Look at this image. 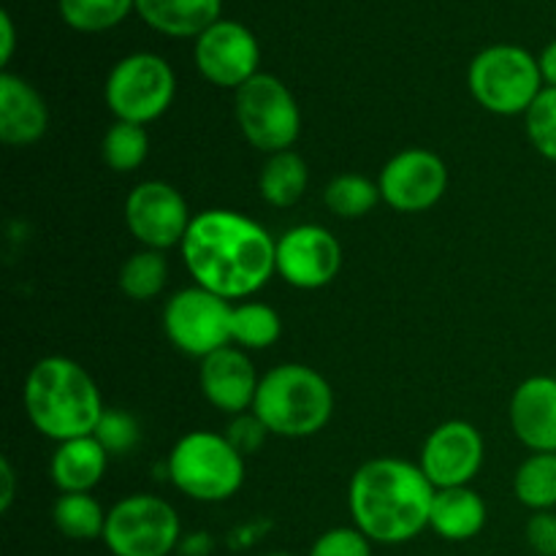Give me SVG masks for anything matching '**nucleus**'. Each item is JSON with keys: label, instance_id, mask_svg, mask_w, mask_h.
Wrapping results in <instances>:
<instances>
[{"label": "nucleus", "instance_id": "26", "mask_svg": "<svg viewBox=\"0 0 556 556\" xmlns=\"http://www.w3.org/2000/svg\"><path fill=\"white\" fill-rule=\"evenodd\" d=\"M147 155H150V134H147V125L114 119L112 128L103 134L101 157L112 172H136L147 161Z\"/></svg>", "mask_w": 556, "mask_h": 556}, {"label": "nucleus", "instance_id": "14", "mask_svg": "<svg viewBox=\"0 0 556 556\" xmlns=\"http://www.w3.org/2000/svg\"><path fill=\"white\" fill-rule=\"evenodd\" d=\"M342 266V248L324 226H296L277 239V275L299 291L329 286Z\"/></svg>", "mask_w": 556, "mask_h": 556}, {"label": "nucleus", "instance_id": "3", "mask_svg": "<svg viewBox=\"0 0 556 556\" xmlns=\"http://www.w3.org/2000/svg\"><path fill=\"white\" fill-rule=\"evenodd\" d=\"M22 402L36 432L54 443L96 434L106 410L90 372L65 356H47L33 364Z\"/></svg>", "mask_w": 556, "mask_h": 556}, {"label": "nucleus", "instance_id": "24", "mask_svg": "<svg viewBox=\"0 0 556 556\" xmlns=\"http://www.w3.org/2000/svg\"><path fill=\"white\" fill-rule=\"evenodd\" d=\"M282 334V320L275 307L261 302L233 304L231 342L242 351H266Z\"/></svg>", "mask_w": 556, "mask_h": 556}, {"label": "nucleus", "instance_id": "19", "mask_svg": "<svg viewBox=\"0 0 556 556\" xmlns=\"http://www.w3.org/2000/svg\"><path fill=\"white\" fill-rule=\"evenodd\" d=\"M109 465V451L96 434L58 443L52 456V481L60 494H90L101 483Z\"/></svg>", "mask_w": 556, "mask_h": 556}, {"label": "nucleus", "instance_id": "33", "mask_svg": "<svg viewBox=\"0 0 556 556\" xmlns=\"http://www.w3.org/2000/svg\"><path fill=\"white\" fill-rule=\"evenodd\" d=\"M527 543L538 556H556V514L554 510H538L527 521Z\"/></svg>", "mask_w": 556, "mask_h": 556}, {"label": "nucleus", "instance_id": "23", "mask_svg": "<svg viewBox=\"0 0 556 556\" xmlns=\"http://www.w3.org/2000/svg\"><path fill=\"white\" fill-rule=\"evenodd\" d=\"M106 516L109 514L92 494H60L52 508L54 530L68 541L79 543L103 541Z\"/></svg>", "mask_w": 556, "mask_h": 556}, {"label": "nucleus", "instance_id": "10", "mask_svg": "<svg viewBox=\"0 0 556 556\" xmlns=\"http://www.w3.org/2000/svg\"><path fill=\"white\" fill-rule=\"evenodd\" d=\"M233 304L206 288L193 286L174 293L163 307V331L185 356L206 358L231 342Z\"/></svg>", "mask_w": 556, "mask_h": 556}, {"label": "nucleus", "instance_id": "29", "mask_svg": "<svg viewBox=\"0 0 556 556\" xmlns=\"http://www.w3.org/2000/svg\"><path fill=\"white\" fill-rule=\"evenodd\" d=\"M136 0H60V16L79 33H101L119 25Z\"/></svg>", "mask_w": 556, "mask_h": 556}, {"label": "nucleus", "instance_id": "12", "mask_svg": "<svg viewBox=\"0 0 556 556\" xmlns=\"http://www.w3.org/2000/svg\"><path fill=\"white\" fill-rule=\"evenodd\" d=\"M380 199L396 212H427L448 188V168L434 152L410 147L391 157L378 179Z\"/></svg>", "mask_w": 556, "mask_h": 556}, {"label": "nucleus", "instance_id": "2", "mask_svg": "<svg viewBox=\"0 0 556 556\" xmlns=\"http://www.w3.org/2000/svg\"><path fill=\"white\" fill-rule=\"evenodd\" d=\"M434 492L421 467L405 459H372L358 467L348 505L358 530L372 543H407L429 527Z\"/></svg>", "mask_w": 556, "mask_h": 556}, {"label": "nucleus", "instance_id": "13", "mask_svg": "<svg viewBox=\"0 0 556 556\" xmlns=\"http://www.w3.org/2000/svg\"><path fill=\"white\" fill-rule=\"evenodd\" d=\"M195 65L206 81L226 90H239L261 74L258 38L244 25L220 20L195 38Z\"/></svg>", "mask_w": 556, "mask_h": 556}, {"label": "nucleus", "instance_id": "11", "mask_svg": "<svg viewBox=\"0 0 556 556\" xmlns=\"http://www.w3.org/2000/svg\"><path fill=\"white\" fill-rule=\"evenodd\" d=\"M190 223L188 201L163 179L136 185L125 199V226L147 250L166 253L168 248H182Z\"/></svg>", "mask_w": 556, "mask_h": 556}, {"label": "nucleus", "instance_id": "15", "mask_svg": "<svg viewBox=\"0 0 556 556\" xmlns=\"http://www.w3.org/2000/svg\"><path fill=\"white\" fill-rule=\"evenodd\" d=\"M418 467L434 489L470 486L483 467V438L470 421H445L424 440Z\"/></svg>", "mask_w": 556, "mask_h": 556}, {"label": "nucleus", "instance_id": "6", "mask_svg": "<svg viewBox=\"0 0 556 556\" xmlns=\"http://www.w3.org/2000/svg\"><path fill=\"white\" fill-rule=\"evenodd\" d=\"M467 87L478 106L486 112L516 117V114H527V109L546 85H543L538 58L514 43H497L472 58Z\"/></svg>", "mask_w": 556, "mask_h": 556}, {"label": "nucleus", "instance_id": "30", "mask_svg": "<svg viewBox=\"0 0 556 556\" xmlns=\"http://www.w3.org/2000/svg\"><path fill=\"white\" fill-rule=\"evenodd\" d=\"M525 128L532 147L546 161L556 163V87H543L525 114Z\"/></svg>", "mask_w": 556, "mask_h": 556}, {"label": "nucleus", "instance_id": "21", "mask_svg": "<svg viewBox=\"0 0 556 556\" xmlns=\"http://www.w3.org/2000/svg\"><path fill=\"white\" fill-rule=\"evenodd\" d=\"M223 0H136V11L152 30L174 38H199L220 22Z\"/></svg>", "mask_w": 556, "mask_h": 556}, {"label": "nucleus", "instance_id": "34", "mask_svg": "<svg viewBox=\"0 0 556 556\" xmlns=\"http://www.w3.org/2000/svg\"><path fill=\"white\" fill-rule=\"evenodd\" d=\"M266 434L269 432H266V427L258 421V416H255V413H250V416L248 413H242V416H239L237 421L228 427L226 438L231 440V445L239 451V454L248 456V454H253L258 445H264Z\"/></svg>", "mask_w": 556, "mask_h": 556}, {"label": "nucleus", "instance_id": "9", "mask_svg": "<svg viewBox=\"0 0 556 556\" xmlns=\"http://www.w3.org/2000/svg\"><path fill=\"white\" fill-rule=\"evenodd\" d=\"M106 106L114 119L150 125L168 112L177 96L172 65L152 52H136L119 60L106 79Z\"/></svg>", "mask_w": 556, "mask_h": 556}, {"label": "nucleus", "instance_id": "17", "mask_svg": "<svg viewBox=\"0 0 556 556\" xmlns=\"http://www.w3.org/2000/svg\"><path fill=\"white\" fill-rule=\"evenodd\" d=\"M510 429L532 454H556V378L535 375L510 396Z\"/></svg>", "mask_w": 556, "mask_h": 556}, {"label": "nucleus", "instance_id": "37", "mask_svg": "<svg viewBox=\"0 0 556 556\" xmlns=\"http://www.w3.org/2000/svg\"><path fill=\"white\" fill-rule=\"evenodd\" d=\"M538 63H541V74H543V81H546V87H556V41H552L546 49H543Z\"/></svg>", "mask_w": 556, "mask_h": 556}, {"label": "nucleus", "instance_id": "8", "mask_svg": "<svg viewBox=\"0 0 556 556\" xmlns=\"http://www.w3.org/2000/svg\"><path fill=\"white\" fill-rule=\"evenodd\" d=\"M182 525L168 500L130 494L109 508L103 543L112 556H168L179 546Z\"/></svg>", "mask_w": 556, "mask_h": 556}, {"label": "nucleus", "instance_id": "16", "mask_svg": "<svg viewBox=\"0 0 556 556\" xmlns=\"http://www.w3.org/2000/svg\"><path fill=\"white\" fill-rule=\"evenodd\" d=\"M199 383L212 407L228 413V416H242V413L253 410L261 378L248 353L237 345H228L201 358Z\"/></svg>", "mask_w": 556, "mask_h": 556}, {"label": "nucleus", "instance_id": "28", "mask_svg": "<svg viewBox=\"0 0 556 556\" xmlns=\"http://www.w3.org/2000/svg\"><path fill=\"white\" fill-rule=\"evenodd\" d=\"M168 280V261L161 250H139L119 269V291L134 302H150Z\"/></svg>", "mask_w": 556, "mask_h": 556}, {"label": "nucleus", "instance_id": "4", "mask_svg": "<svg viewBox=\"0 0 556 556\" xmlns=\"http://www.w3.org/2000/svg\"><path fill=\"white\" fill-rule=\"evenodd\" d=\"M266 432L277 438H313L334 413L331 386L318 369L280 364L261 378L253 410Z\"/></svg>", "mask_w": 556, "mask_h": 556}, {"label": "nucleus", "instance_id": "32", "mask_svg": "<svg viewBox=\"0 0 556 556\" xmlns=\"http://www.w3.org/2000/svg\"><path fill=\"white\" fill-rule=\"evenodd\" d=\"M309 556H372V541L358 527H334L313 543Z\"/></svg>", "mask_w": 556, "mask_h": 556}, {"label": "nucleus", "instance_id": "25", "mask_svg": "<svg viewBox=\"0 0 556 556\" xmlns=\"http://www.w3.org/2000/svg\"><path fill=\"white\" fill-rule=\"evenodd\" d=\"M514 494L532 514L556 508V454H532L514 476Z\"/></svg>", "mask_w": 556, "mask_h": 556}, {"label": "nucleus", "instance_id": "35", "mask_svg": "<svg viewBox=\"0 0 556 556\" xmlns=\"http://www.w3.org/2000/svg\"><path fill=\"white\" fill-rule=\"evenodd\" d=\"M0 481H3V492H0V510H9L14 503V470H11L9 459H0Z\"/></svg>", "mask_w": 556, "mask_h": 556}, {"label": "nucleus", "instance_id": "18", "mask_svg": "<svg viewBox=\"0 0 556 556\" xmlns=\"http://www.w3.org/2000/svg\"><path fill=\"white\" fill-rule=\"evenodd\" d=\"M49 125V109L41 92L22 76L0 74V139L9 147L36 144Z\"/></svg>", "mask_w": 556, "mask_h": 556}, {"label": "nucleus", "instance_id": "20", "mask_svg": "<svg viewBox=\"0 0 556 556\" xmlns=\"http://www.w3.org/2000/svg\"><path fill=\"white\" fill-rule=\"evenodd\" d=\"M486 527V503L470 486L438 489L434 492L432 514H429V530L443 541L465 543L481 535Z\"/></svg>", "mask_w": 556, "mask_h": 556}, {"label": "nucleus", "instance_id": "31", "mask_svg": "<svg viewBox=\"0 0 556 556\" xmlns=\"http://www.w3.org/2000/svg\"><path fill=\"white\" fill-rule=\"evenodd\" d=\"M96 438L101 440L103 448L112 454H128L139 443V427L134 418L123 410H103L101 421H98Z\"/></svg>", "mask_w": 556, "mask_h": 556}, {"label": "nucleus", "instance_id": "1", "mask_svg": "<svg viewBox=\"0 0 556 556\" xmlns=\"http://www.w3.org/2000/svg\"><path fill=\"white\" fill-rule=\"evenodd\" d=\"M182 261L195 286L239 302L277 271V242L261 223L233 210L199 212L182 239Z\"/></svg>", "mask_w": 556, "mask_h": 556}, {"label": "nucleus", "instance_id": "27", "mask_svg": "<svg viewBox=\"0 0 556 556\" xmlns=\"http://www.w3.org/2000/svg\"><path fill=\"white\" fill-rule=\"evenodd\" d=\"M380 188L364 174H340L326 185L324 204L331 215L345 217V220H356V217L369 215L378 206Z\"/></svg>", "mask_w": 556, "mask_h": 556}, {"label": "nucleus", "instance_id": "5", "mask_svg": "<svg viewBox=\"0 0 556 556\" xmlns=\"http://www.w3.org/2000/svg\"><path fill=\"white\" fill-rule=\"evenodd\" d=\"M166 467L174 486L195 503L231 500L244 483V456L231 440L206 429L179 438Z\"/></svg>", "mask_w": 556, "mask_h": 556}, {"label": "nucleus", "instance_id": "36", "mask_svg": "<svg viewBox=\"0 0 556 556\" xmlns=\"http://www.w3.org/2000/svg\"><path fill=\"white\" fill-rule=\"evenodd\" d=\"M0 33H3V47H0V63L9 65L11 54H14V22H11L9 11L0 14Z\"/></svg>", "mask_w": 556, "mask_h": 556}, {"label": "nucleus", "instance_id": "7", "mask_svg": "<svg viewBox=\"0 0 556 556\" xmlns=\"http://www.w3.org/2000/svg\"><path fill=\"white\" fill-rule=\"evenodd\" d=\"M233 114L250 147L264 155H277L296 144L302 134V112L282 79L271 74H255L233 96Z\"/></svg>", "mask_w": 556, "mask_h": 556}, {"label": "nucleus", "instance_id": "22", "mask_svg": "<svg viewBox=\"0 0 556 556\" xmlns=\"http://www.w3.org/2000/svg\"><path fill=\"white\" fill-rule=\"evenodd\" d=\"M307 182L309 172L304 157L299 152L286 150L266 157L258 177V190L266 204L277 206V210H288V206H293L302 199L304 190H307Z\"/></svg>", "mask_w": 556, "mask_h": 556}, {"label": "nucleus", "instance_id": "38", "mask_svg": "<svg viewBox=\"0 0 556 556\" xmlns=\"http://www.w3.org/2000/svg\"><path fill=\"white\" fill-rule=\"evenodd\" d=\"M261 556H296V554H288V552H271V554H261Z\"/></svg>", "mask_w": 556, "mask_h": 556}]
</instances>
